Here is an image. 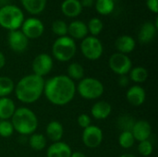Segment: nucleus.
I'll list each match as a JSON object with an SVG mask.
<instances>
[{
  "label": "nucleus",
  "instance_id": "f257e3e1",
  "mask_svg": "<svg viewBox=\"0 0 158 157\" xmlns=\"http://www.w3.org/2000/svg\"><path fill=\"white\" fill-rule=\"evenodd\" d=\"M76 93V83L67 75H56L44 82V94L49 103L56 106L69 104Z\"/></svg>",
  "mask_w": 158,
  "mask_h": 157
},
{
  "label": "nucleus",
  "instance_id": "f03ea898",
  "mask_svg": "<svg viewBox=\"0 0 158 157\" xmlns=\"http://www.w3.org/2000/svg\"><path fill=\"white\" fill-rule=\"evenodd\" d=\"M45 80L34 74L22 77L15 85V95L23 104H32L44 94Z\"/></svg>",
  "mask_w": 158,
  "mask_h": 157
},
{
  "label": "nucleus",
  "instance_id": "7ed1b4c3",
  "mask_svg": "<svg viewBox=\"0 0 158 157\" xmlns=\"http://www.w3.org/2000/svg\"><path fill=\"white\" fill-rule=\"evenodd\" d=\"M14 130L21 135H31L38 128L39 120L35 113L28 107H19L10 119Z\"/></svg>",
  "mask_w": 158,
  "mask_h": 157
},
{
  "label": "nucleus",
  "instance_id": "20e7f679",
  "mask_svg": "<svg viewBox=\"0 0 158 157\" xmlns=\"http://www.w3.org/2000/svg\"><path fill=\"white\" fill-rule=\"evenodd\" d=\"M25 19L24 12L16 5L6 4L0 7V26L10 31L19 30Z\"/></svg>",
  "mask_w": 158,
  "mask_h": 157
},
{
  "label": "nucleus",
  "instance_id": "39448f33",
  "mask_svg": "<svg viewBox=\"0 0 158 157\" xmlns=\"http://www.w3.org/2000/svg\"><path fill=\"white\" fill-rule=\"evenodd\" d=\"M76 53V42L69 35L57 37L52 44V57L59 62H68L71 60Z\"/></svg>",
  "mask_w": 158,
  "mask_h": 157
},
{
  "label": "nucleus",
  "instance_id": "423d86ee",
  "mask_svg": "<svg viewBox=\"0 0 158 157\" xmlns=\"http://www.w3.org/2000/svg\"><path fill=\"white\" fill-rule=\"evenodd\" d=\"M76 92L81 97L86 100H96L105 93V86L101 81L96 78L84 77L78 82Z\"/></svg>",
  "mask_w": 158,
  "mask_h": 157
},
{
  "label": "nucleus",
  "instance_id": "0eeeda50",
  "mask_svg": "<svg viewBox=\"0 0 158 157\" xmlns=\"http://www.w3.org/2000/svg\"><path fill=\"white\" fill-rule=\"evenodd\" d=\"M80 48L82 56L92 61L99 59L104 53V46L100 39L92 35H88L81 40Z\"/></svg>",
  "mask_w": 158,
  "mask_h": 157
},
{
  "label": "nucleus",
  "instance_id": "6e6552de",
  "mask_svg": "<svg viewBox=\"0 0 158 157\" xmlns=\"http://www.w3.org/2000/svg\"><path fill=\"white\" fill-rule=\"evenodd\" d=\"M108 66L110 69L118 76L128 75L132 68V61L128 55L121 53H114L108 59Z\"/></svg>",
  "mask_w": 158,
  "mask_h": 157
},
{
  "label": "nucleus",
  "instance_id": "1a4fd4ad",
  "mask_svg": "<svg viewBox=\"0 0 158 157\" xmlns=\"http://www.w3.org/2000/svg\"><path fill=\"white\" fill-rule=\"evenodd\" d=\"M53 67H54L53 57L46 53H41L37 55L32 60L31 63L32 74L44 78L52 71Z\"/></svg>",
  "mask_w": 158,
  "mask_h": 157
},
{
  "label": "nucleus",
  "instance_id": "9d476101",
  "mask_svg": "<svg viewBox=\"0 0 158 157\" xmlns=\"http://www.w3.org/2000/svg\"><path fill=\"white\" fill-rule=\"evenodd\" d=\"M19 30L29 40H34L40 38L44 34V25L40 19L36 17H30L24 19Z\"/></svg>",
  "mask_w": 158,
  "mask_h": 157
},
{
  "label": "nucleus",
  "instance_id": "9b49d317",
  "mask_svg": "<svg viewBox=\"0 0 158 157\" xmlns=\"http://www.w3.org/2000/svg\"><path fill=\"white\" fill-rule=\"evenodd\" d=\"M81 140L86 147L90 149H95L99 147L103 143V130L95 125H91L83 130L81 134Z\"/></svg>",
  "mask_w": 158,
  "mask_h": 157
},
{
  "label": "nucleus",
  "instance_id": "f8f14e48",
  "mask_svg": "<svg viewBox=\"0 0 158 157\" xmlns=\"http://www.w3.org/2000/svg\"><path fill=\"white\" fill-rule=\"evenodd\" d=\"M7 43L13 52L21 54L27 50L29 45V39L22 33L20 30L10 31L7 34Z\"/></svg>",
  "mask_w": 158,
  "mask_h": 157
},
{
  "label": "nucleus",
  "instance_id": "ddd939ff",
  "mask_svg": "<svg viewBox=\"0 0 158 157\" xmlns=\"http://www.w3.org/2000/svg\"><path fill=\"white\" fill-rule=\"evenodd\" d=\"M157 29V20H156V22H152V21L144 22L141 26L139 32H138L139 42L143 44H146V43L153 42L156 36Z\"/></svg>",
  "mask_w": 158,
  "mask_h": 157
},
{
  "label": "nucleus",
  "instance_id": "4468645a",
  "mask_svg": "<svg viewBox=\"0 0 158 157\" xmlns=\"http://www.w3.org/2000/svg\"><path fill=\"white\" fill-rule=\"evenodd\" d=\"M126 99L132 106H141L146 100L145 90L138 84H135L128 89L126 92Z\"/></svg>",
  "mask_w": 158,
  "mask_h": 157
},
{
  "label": "nucleus",
  "instance_id": "2eb2a0df",
  "mask_svg": "<svg viewBox=\"0 0 158 157\" xmlns=\"http://www.w3.org/2000/svg\"><path fill=\"white\" fill-rule=\"evenodd\" d=\"M131 133L136 142H143L149 140L152 135V127L151 124L146 120H138L135 121Z\"/></svg>",
  "mask_w": 158,
  "mask_h": 157
},
{
  "label": "nucleus",
  "instance_id": "dca6fc26",
  "mask_svg": "<svg viewBox=\"0 0 158 157\" xmlns=\"http://www.w3.org/2000/svg\"><path fill=\"white\" fill-rule=\"evenodd\" d=\"M87 24L81 20H72L68 24V35L73 40H82L88 36Z\"/></svg>",
  "mask_w": 158,
  "mask_h": 157
},
{
  "label": "nucleus",
  "instance_id": "f3484780",
  "mask_svg": "<svg viewBox=\"0 0 158 157\" xmlns=\"http://www.w3.org/2000/svg\"><path fill=\"white\" fill-rule=\"evenodd\" d=\"M61 12L68 18H77L82 12L83 7L81 5L80 0H64L60 6Z\"/></svg>",
  "mask_w": 158,
  "mask_h": 157
},
{
  "label": "nucleus",
  "instance_id": "a211bd4d",
  "mask_svg": "<svg viewBox=\"0 0 158 157\" xmlns=\"http://www.w3.org/2000/svg\"><path fill=\"white\" fill-rule=\"evenodd\" d=\"M72 150L70 146L63 142L53 143L46 151L47 157H70Z\"/></svg>",
  "mask_w": 158,
  "mask_h": 157
},
{
  "label": "nucleus",
  "instance_id": "6ab92c4d",
  "mask_svg": "<svg viewBox=\"0 0 158 157\" xmlns=\"http://www.w3.org/2000/svg\"><path fill=\"white\" fill-rule=\"evenodd\" d=\"M115 46L118 53L129 55L130 53L134 51L136 47V41L132 36L123 34L118 37V39L115 42Z\"/></svg>",
  "mask_w": 158,
  "mask_h": 157
},
{
  "label": "nucleus",
  "instance_id": "aec40b11",
  "mask_svg": "<svg viewBox=\"0 0 158 157\" xmlns=\"http://www.w3.org/2000/svg\"><path fill=\"white\" fill-rule=\"evenodd\" d=\"M112 112V105L106 101H98L91 108L92 117L97 120L106 119Z\"/></svg>",
  "mask_w": 158,
  "mask_h": 157
},
{
  "label": "nucleus",
  "instance_id": "412c9836",
  "mask_svg": "<svg viewBox=\"0 0 158 157\" xmlns=\"http://www.w3.org/2000/svg\"><path fill=\"white\" fill-rule=\"evenodd\" d=\"M46 138L53 143L60 142L64 135V128L63 125L57 120L50 121L45 129Z\"/></svg>",
  "mask_w": 158,
  "mask_h": 157
},
{
  "label": "nucleus",
  "instance_id": "4be33fe9",
  "mask_svg": "<svg viewBox=\"0 0 158 157\" xmlns=\"http://www.w3.org/2000/svg\"><path fill=\"white\" fill-rule=\"evenodd\" d=\"M22 7L31 15L37 16L44 12L46 7L47 0H20Z\"/></svg>",
  "mask_w": 158,
  "mask_h": 157
},
{
  "label": "nucleus",
  "instance_id": "5701e85b",
  "mask_svg": "<svg viewBox=\"0 0 158 157\" xmlns=\"http://www.w3.org/2000/svg\"><path fill=\"white\" fill-rule=\"evenodd\" d=\"M17 107L9 97L0 98V120H9L14 115Z\"/></svg>",
  "mask_w": 158,
  "mask_h": 157
},
{
  "label": "nucleus",
  "instance_id": "b1692460",
  "mask_svg": "<svg viewBox=\"0 0 158 157\" xmlns=\"http://www.w3.org/2000/svg\"><path fill=\"white\" fill-rule=\"evenodd\" d=\"M147 78H148V70L142 66H138L134 68L132 67V68L129 72L130 81H131L132 82L138 85L140 83L144 82L147 80Z\"/></svg>",
  "mask_w": 158,
  "mask_h": 157
},
{
  "label": "nucleus",
  "instance_id": "393cba45",
  "mask_svg": "<svg viewBox=\"0 0 158 157\" xmlns=\"http://www.w3.org/2000/svg\"><path fill=\"white\" fill-rule=\"evenodd\" d=\"M29 145L34 151H43L47 145V138L41 133H32L29 138Z\"/></svg>",
  "mask_w": 158,
  "mask_h": 157
},
{
  "label": "nucleus",
  "instance_id": "a878e982",
  "mask_svg": "<svg viewBox=\"0 0 158 157\" xmlns=\"http://www.w3.org/2000/svg\"><path fill=\"white\" fill-rule=\"evenodd\" d=\"M94 8L99 15L107 16L110 15L115 9L114 0H95Z\"/></svg>",
  "mask_w": 158,
  "mask_h": 157
},
{
  "label": "nucleus",
  "instance_id": "bb28decb",
  "mask_svg": "<svg viewBox=\"0 0 158 157\" xmlns=\"http://www.w3.org/2000/svg\"><path fill=\"white\" fill-rule=\"evenodd\" d=\"M84 68L78 62H72L67 68V76L74 81H81L84 78Z\"/></svg>",
  "mask_w": 158,
  "mask_h": 157
},
{
  "label": "nucleus",
  "instance_id": "cd10ccee",
  "mask_svg": "<svg viewBox=\"0 0 158 157\" xmlns=\"http://www.w3.org/2000/svg\"><path fill=\"white\" fill-rule=\"evenodd\" d=\"M15 83L12 79L6 76L0 77V98L7 97L14 92Z\"/></svg>",
  "mask_w": 158,
  "mask_h": 157
},
{
  "label": "nucleus",
  "instance_id": "c85d7f7f",
  "mask_svg": "<svg viewBox=\"0 0 158 157\" xmlns=\"http://www.w3.org/2000/svg\"><path fill=\"white\" fill-rule=\"evenodd\" d=\"M87 28H88V32L92 36L97 37L104 29V23L99 18L94 17L87 23Z\"/></svg>",
  "mask_w": 158,
  "mask_h": 157
},
{
  "label": "nucleus",
  "instance_id": "c756f323",
  "mask_svg": "<svg viewBox=\"0 0 158 157\" xmlns=\"http://www.w3.org/2000/svg\"><path fill=\"white\" fill-rule=\"evenodd\" d=\"M118 144L123 149H130L135 143V139L131 133V131H121L118 136Z\"/></svg>",
  "mask_w": 158,
  "mask_h": 157
},
{
  "label": "nucleus",
  "instance_id": "7c9ffc66",
  "mask_svg": "<svg viewBox=\"0 0 158 157\" xmlns=\"http://www.w3.org/2000/svg\"><path fill=\"white\" fill-rule=\"evenodd\" d=\"M51 29L53 33L56 34L57 37L68 35V24L62 19H56L53 21Z\"/></svg>",
  "mask_w": 158,
  "mask_h": 157
},
{
  "label": "nucleus",
  "instance_id": "2f4dec72",
  "mask_svg": "<svg viewBox=\"0 0 158 157\" xmlns=\"http://www.w3.org/2000/svg\"><path fill=\"white\" fill-rule=\"evenodd\" d=\"M135 123V120L131 116H122L118 120V127L122 130V131H131L133 125Z\"/></svg>",
  "mask_w": 158,
  "mask_h": 157
},
{
  "label": "nucleus",
  "instance_id": "473e14b6",
  "mask_svg": "<svg viewBox=\"0 0 158 157\" xmlns=\"http://www.w3.org/2000/svg\"><path fill=\"white\" fill-rule=\"evenodd\" d=\"M14 128L10 120H0V137L9 138L14 133Z\"/></svg>",
  "mask_w": 158,
  "mask_h": 157
},
{
  "label": "nucleus",
  "instance_id": "72a5a7b5",
  "mask_svg": "<svg viewBox=\"0 0 158 157\" xmlns=\"http://www.w3.org/2000/svg\"><path fill=\"white\" fill-rule=\"evenodd\" d=\"M138 152L143 156H150L154 152V146L150 140L140 142L138 144Z\"/></svg>",
  "mask_w": 158,
  "mask_h": 157
},
{
  "label": "nucleus",
  "instance_id": "f704fd0d",
  "mask_svg": "<svg viewBox=\"0 0 158 157\" xmlns=\"http://www.w3.org/2000/svg\"><path fill=\"white\" fill-rule=\"evenodd\" d=\"M77 122H78V125L82 130H84L92 125V118L87 114H81L77 118Z\"/></svg>",
  "mask_w": 158,
  "mask_h": 157
},
{
  "label": "nucleus",
  "instance_id": "c9c22d12",
  "mask_svg": "<svg viewBox=\"0 0 158 157\" xmlns=\"http://www.w3.org/2000/svg\"><path fill=\"white\" fill-rule=\"evenodd\" d=\"M146 6L151 12L156 14L158 12V0H146Z\"/></svg>",
  "mask_w": 158,
  "mask_h": 157
},
{
  "label": "nucleus",
  "instance_id": "e433bc0d",
  "mask_svg": "<svg viewBox=\"0 0 158 157\" xmlns=\"http://www.w3.org/2000/svg\"><path fill=\"white\" fill-rule=\"evenodd\" d=\"M130 83V79L127 75L119 76L118 78V85L121 87H127Z\"/></svg>",
  "mask_w": 158,
  "mask_h": 157
},
{
  "label": "nucleus",
  "instance_id": "4c0bfd02",
  "mask_svg": "<svg viewBox=\"0 0 158 157\" xmlns=\"http://www.w3.org/2000/svg\"><path fill=\"white\" fill-rule=\"evenodd\" d=\"M82 7H92L94 6L95 0H80Z\"/></svg>",
  "mask_w": 158,
  "mask_h": 157
},
{
  "label": "nucleus",
  "instance_id": "58836bf2",
  "mask_svg": "<svg viewBox=\"0 0 158 157\" xmlns=\"http://www.w3.org/2000/svg\"><path fill=\"white\" fill-rule=\"evenodd\" d=\"M6 56H5V55L0 51V69H2V68L6 66Z\"/></svg>",
  "mask_w": 158,
  "mask_h": 157
},
{
  "label": "nucleus",
  "instance_id": "ea45409f",
  "mask_svg": "<svg viewBox=\"0 0 158 157\" xmlns=\"http://www.w3.org/2000/svg\"><path fill=\"white\" fill-rule=\"evenodd\" d=\"M70 157H87L82 152H72Z\"/></svg>",
  "mask_w": 158,
  "mask_h": 157
},
{
  "label": "nucleus",
  "instance_id": "a19ab883",
  "mask_svg": "<svg viewBox=\"0 0 158 157\" xmlns=\"http://www.w3.org/2000/svg\"><path fill=\"white\" fill-rule=\"evenodd\" d=\"M119 157H136L134 155H132V154H123V155H121Z\"/></svg>",
  "mask_w": 158,
  "mask_h": 157
},
{
  "label": "nucleus",
  "instance_id": "79ce46f5",
  "mask_svg": "<svg viewBox=\"0 0 158 157\" xmlns=\"http://www.w3.org/2000/svg\"><path fill=\"white\" fill-rule=\"evenodd\" d=\"M6 0H0V4H2V3H5V5H6Z\"/></svg>",
  "mask_w": 158,
  "mask_h": 157
},
{
  "label": "nucleus",
  "instance_id": "37998d69",
  "mask_svg": "<svg viewBox=\"0 0 158 157\" xmlns=\"http://www.w3.org/2000/svg\"><path fill=\"white\" fill-rule=\"evenodd\" d=\"M114 1H116V0H114Z\"/></svg>",
  "mask_w": 158,
  "mask_h": 157
}]
</instances>
